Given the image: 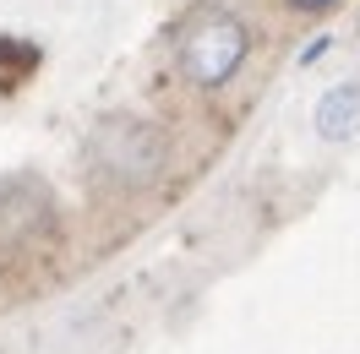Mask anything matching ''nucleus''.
<instances>
[{
	"label": "nucleus",
	"instance_id": "obj_1",
	"mask_svg": "<svg viewBox=\"0 0 360 354\" xmlns=\"http://www.w3.org/2000/svg\"><path fill=\"white\" fill-rule=\"evenodd\" d=\"M246 49H251L246 22H240L235 11H224V6H207V11H197L191 22L180 27L175 55H180L186 82H197V88H224L229 77L240 71Z\"/></svg>",
	"mask_w": 360,
	"mask_h": 354
},
{
	"label": "nucleus",
	"instance_id": "obj_2",
	"mask_svg": "<svg viewBox=\"0 0 360 354\" xmlns=\"http://www.w3.org/2000/svg\"><path fill=\"white\" fill-rule=\"evenodd\" d=\"M93 158H98L104 175L126 180V185H148L169 164V136L148 120H136V114H110L93 131Z\"/></svg>",
	"mask_w": 360,
	"mask_h": 354
},
{
	"label": "nucleus",
	"instance_id": "obj_3",
	"mask_svg": "<svg viewBox=\"0 0 360 354\" xmlns=\"http://www.w3.org/2000/svg\"><path fill=\"white\" fill-rule=\"evenodd\" d=\"M55 235V197L33 175H6L0 180V262L39 256Z\"/></svg>",
	"mask_w": 360,
	"mask_h": 354
},
{
	"label": "nucleus",
	"instance_id": "obj_4",
	"mask_svg": "<svg viewBox=\"0 0 360 354\" xmlns=\"http://www.w3.org/2000/svg\"><path fill=\"white\" fill-rule=\"evenodd\" d=\"M360 131V82H338L316 98V136L322 142H344Z\"/></svg>",
	"mask_w": 360,
	"mask_h": 354
},
{
	"label": "nucleus",
	"instance_id": "obj_5",
	"mask_svg": "<svg viewBox=\"0 0 360 354\" xmlns=\"http://www.w3.org/2000/svg\"><path fill=\"white\" fill-rule=\"evenodd\" d=\"M0 66H11L17 77H27V71L39 66V49H33V44H17V39H0Z\"/></svg>",
	"mask_w": 360,
	"mask_h": 354
},
{
	"label": "nucleus",
	"instance_id": "obj_6",
	"mask_svg": "<svg viewBox=\"0 0 360 354\" xmlns=\"http://www.w3.org/2000/svg\"><path fill=\"white\" fill-rule=\"evenodd\" d=\"M295 11H328V6H333V0H290Z\"/></svg>",
	"mask_w": 360,
	"mask_h": 354
}]
</instances>
